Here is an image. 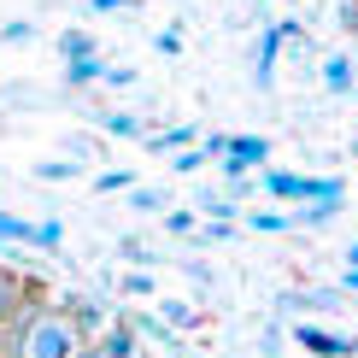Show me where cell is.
Segmentation results:
<instances>
[{
	"label": "cell",
	"instance_id": "8fae6325",
	"mask_svg": "<svg viewBox=\"0 0 358 358\" xmlns=\"http://www.w3.org/2000/svg\"><path fill=\"white\" fill-rule=\"evenodd\" d=\"M294 229H329V223L341 217V200H306L300 212H288Z\"/></svg>",
	"mask_w": 358,
	"mask_h": 358
},
{
	"label": "cell",
	"instance_id": "cb8c5ba5",
	"mask_svg": "<svg viewBox=\"0 0 358 358\" xmlns=\"http://www.w3.org/2000/svg\"><path fill=\"white\" fill-rule=\"evenodd\" d=\"M129 206H136V212H165V194H159V188H129Z\"/></svg>",
	"mask_w": 358,
	"mask_h": 358
},
{
	"label": "cell",
	"instance_id": "e0dca14e",
	"mask_svg": "<svg viewBox=\"0 0 358 358\" xmlns=\"http://www.w3.org/2000/svg\"><path fill=\"white\" fill-rule=\"evenodd\" d=\"M29 247H41V252L65 247V223H59V217H48V223H36V229H29Z\"/></svg>",
	"mask_w": 358,
	"mask_h": 358
},
{
	"label": "cell",
	"instance_id": "1f68e13d",
	"mask_svg": "<svg viewBox=\"0 0 358 358\" xmlns=\"http://www.w3.org/2000/svg\"><path fill=\"white\" fill-rule=\"evenodd\" d=\"M200 153H206V159H223V153H229V136H206Z\"/></svg>",
	"mask_w": 358,
	"mask_h": 358
},
{
	"label": "cell",
	"instance_id": "ac0fdd59",
	"mask_svg": "<svg viewBox=\"0 0 358 358\" xmlns=\"http://www.w3.org/2000/svg\"><path fill=\"white\" fill-rule=\"evenodd\" d=\"M59 53H65V59H88V53H100V48H94L88 29H65V36H59Z\"/></svg>",
	"mask_w": 358,
	"mask_h": 358
},
{
	"label": "cell",
	"instance_id": "ab89813d",
	"mask_svg": "<svg viewBox=\"0 0 358 358\" xmlns=\"http://www.w3.org/2000/svg\"><path fill=\"white\" fill-rule=\"evenodd\" d=\"M352 159H358V141H352Z\"/></svg>",
	"mask_w": 358,
	"mask_h": 358
},
{
	"label": "cell",
	"instance_id": "4316f807",
	"mask_svg": "<svg viewBox=\"0 0 358 358\" xmlns=\"http://www.w3.org/2000/svg\"><path fill=\"white\" fill-rule=\"evenodd\" d=\"M0 41H12V48H18V41H36V24H29V18H12V24H0Z\"/></svg>",
	"mask_w": 358,
	"mask_h": 358
},
{
	"label": "cell",
	"instance_id": "4fadbf2b",
	"mask_svg": "<svg viewBox=\"0 0 358 358\" xmlns=\"http://www.w3.org/2000/svg\"><path fill=\"white\" fill-rule=\"evenodd\" d=\"M100 77H106V59H100V53L65 59V83H71V88H88V83H100Z\"/></svg>",
	"mask_w": 358,
	"mask_h": 358
},
{
	"label": "cell",
	"instance_id": "52a82bcc",
	"mask_svg": "<svg viewBox=\"0 0 358 358\" xmlns=\"http://www.w3.org/2000/svg\"><path fill=\"white\" fill-rule=\"evenodd\" d=\"M288 48V41H282V29L276 24H264V36H259V59H252V83L259 88H271L276 83V53Z\"/></svg>",
	"mask_w": 358,
	"mask_h": 358
},
{
	"label": "cell",
	"instance_id": "484cf974",
	"mask_svg": "<svg viewBox=\"0 0 358 358\" xmlns=\"http://www.w3.org/2000/svg\"><path fill=\"white\" fill-rule=\"evenodd\" d=\"M171 171H176V176H194V171H206V153H200V147H182V153L171 159Z\"/></svg>",
	"mask_w": 358,
	"mask_h": 358
},
{
	"label": "cell",
	"instance_id": "44dd1931",
	"mask_svg": "<svg viewBox=\"0 0 358 358\" xmlns=\"http://www.w3.org/2000/svg\"><path fill=\"white\" fill-rule=\"evenodd\" d=\"M77 171H83L77 159H41V165H36V176H41V182H71Z\"/></svg>",
	"mask_w": 358,
	"mask_h": 358
},
{
	"label": "cell",
	"instance_id": "9a60e30c",
	"mask_svg": "<svg viewBox=\"0 0 358 358\" xmlns=\"http://www.w3.org/2000/svg\"><path fill=\"white\" fill-rule=\"evenodd\" d=\"M159 317L171 329H200V306H188V300H159Z\"/></svg>",
	"mask_w": 358,
	"mask_h": 358
},
{
	"label": "cell",
	"instance_id": "74e56055",
	"mask_svg": "<svg viewBox=\"0 0 358 358\" xmlns=\"http://www.w3.org/2000/svg\"><path fill=\"white\" fill-rule=\"evenodd\" d=\"M347 264H358V241H347Z\"/></svg>",
	"mask_w": 358,
	"mask_h": 358
},
{
	"label": "cell",
	"instance_id": "30bf717a",
	"mask_svg": "<svg viewBox=\"0 0 358 358\" xmlns=\"http://www.w3.org/2000/svg\"><path fill=\"white\" fill-rule=\"evenodd\" d=\"M323 88H329V94H352V88H358V65H352L347 53L323 59Z\"/></svg>",
	"mask_w": 358,
	"mask_h": 358
},
{
	"label": "cell",
	"instance_id": "4dcf8cb0",
	"mask_svg": "<svg viewBox=\"0 0 358 358\" xmlns=\"http://www.w3.org/2000/svg\"><path fill=\"white\" fill-rule=\"evenodd\" d=\"M100 83H112V88H129V83H136V71H129V65H106V77H100Z\"/></svg>",
	"mask_w": 358,
	"mask_h": 358
},
{
	"label": "cell",
	"instance_id": "6da1fadb",
	"mask_svg": "<svg viewBox=\"0 0 358 358\" xmlns=\"http://www.w3.org/2000/svg\"><path fill=\"white\" fill-rule=\"evenodd\" d=\"M259 188L271 194V200H347V182L341 176H306V171H264Z\"/></svg>",
	"mask_w": 358,
	"mask_h": 358
},
{
	"label": "cell",
	"instance_id": "f35d334b",
	"mask_svg": "<svg viewBox=\"0 0 358 358\" xmlns=\"http://www.w3.org/2000/svg\"><path fill=\"white\" fill-rule=\"evenodd\" d=\"M347 341H352V358H358V335H347Z\"/></svg>",
	"mask_w": 358,
	"mask_h": 358
},
{
	"label": "cell",
	"instance_id": "8d00e7d4",
	"mask_svg": "<svg viewBox=\"0 0 358 358\" xmlns=\"http://www.w3.org/2000/svg\"><path fill=\"white\" fill-rule=\"evenodd\" d=\"M341 294H358V264H347V271H341Z\"/></svg>",
	"mask_w": 358,
	"mask_h": 358
},
{
	"label": "cell",
	"instance_id": "7a4b0ae2",
	"mask_svg": "<svg viewBox=\"0 0 358 358\" xmlns=\"http://www.w3.org/2000/svg\"><path fill=\"white\" fill-rule=\"evenodd\" d=\"M83 352V335L65 323V311H41L29 323V341H24V358H77Z\"/></svg>",
	"mask_w": 358,
	"mask_h": 358
},
{
	"label": "cell",
	"instance_id": "e575fe53",
	"mask_svg": "<svg viewBox=\"0 0 358 358\" xmlns=\"http://www.w3.org/2000/svg\"><path fill=\"white\" fill-rule=\"evenodd\" d=\"M264 358H282V329H264Z\"/></svg>",
	"mask_w": 358,
	"mask_h": 358
},
{
	"label": "cell",
	"instance_id": "9c48e42d",
	"mask_svg": "<svg viewBox=\"0 0 358 358\" xmlns=\"http://www.w3.org/2000/svg\"><path fill=\"white\" fill-rule=\"evenodd\" d=\"M147 153H182V147H194V124H171V129H147Z\"/></svg>",
	"mask_w": 358,
	"mask_h": 358
},
{
	"label": "cell",
	"instance_id": "d6986e66",
	"mask_svg": "<svg viewBox=\"0 0 358 358\" xmlns=\"http://www.w3.org/2000/svg\"><path fill=\"white\" fill-rule=\"evenodd\" d=\"M247 223H252L259 235H288V229H294L288 212H247Z\"/></svg>",
	"mask_w": 358,
	"mask_h": 358
},
{
	"label": "cell",
	"instance_id": "7402d4cb",
	"mask_svg": "<svg viewBox=\"0 0 358 358\" xmlns=\"http://www.w3.org/2000/svg\"><path fill=\"white\" fill-rule=\"evenodd\" d=\"M194 235H200V247H223V241L235 235V223H223V217H206V223H200Z\"/></svg>",
	"mask_w": 358,
	"mask_h": 358
},
{
	"label": "cell",
	"instance_id": "f546056e",
	"mask_svg": "<svg viewBox=\"0 0 358 358\" xmlns=\"http://www.w3.org/2000/svg\"><path fill=\"white\" fill-rule=\"evenodd\" d=\"M153 48L165 53V59H176V53H182V36H176V29H159V36H153Z\"/></svg>",
	"mask_w": 358,
	"mask_h": 358
},
{
	"label": "cell",
	"instance_id": "836d02e7",
	"mask_svg": "<svg viewBox=\"0 0 358 358\" xmlns=\"http://www.w3.org/2000/svg\"><path fill=\"white\" fill-rule=\"evenodd\" d=\"M182 271H188L194 282H206V288H212V264H200V259H188V264H182Z\"/></svg>",
	"mask_w": 358,
	"mask_h": 358
},
{
	"label": "cell",
	"instance_id": "f1b7e54d",
	"mask_svg": "<svg viewBox=\"0 0 358 358\" xmlns=\"http://www.w3.org/2000/svg\"><path fill=\"white\" fill-rule=\"evenodd\" d=\"M165 229L171 235H194V229H200V217H194V212H165Z\"/></svg>",
	"mask_w": 358,
	"mask_h": 358
},
{
	"label": "cell",
	"instance_id": "ffe728a7",
	"mask_svg": "<svg viewBox=\"0 0 358 358\" xmlns=\"http://www.w3.org/2000/svg\"><path fill=\"white\" fill-rule=\"evenodd\" d=\"M194 212H206V217H223V223H235V212H241V206H235L229 194H200V206H194Z\"/></svg>",
	"mask_w": 358,
	"mask_h": 358
},
{
	"label": "cell",
	"instance_id": "8992f818",
	"mask_svg": "<svg viewBox=\"0 0 358 358\" xmlns=\"http://www.w3.org/2000/svg\"><path fill=\"white\" fill-rule=\"evenodd\" d=\"M347 294L341 288H288L282 294V311H341Z\"/></svg>",
	"mask_w": 358,
	"mask_h": 358
},
{
	"label": "cell",
	"instance_id": "5bb4252c",
	"mask_svg": "<svg viewBox=\"0 0 358 358\" xmlns=\"http://www.w3.org/2000/svg\"><path fill=\"white\" fill-rule=\"evenodd\" d=\"M100 129L117 136V141H141V136H147V124H141L136 112H100Z\"/></svg>",
	"mask_w": 358,
	"mask_h": 358
},
{
	"label": "cell",
	"instance_id": "ba28073f",
	"mask_svg": "<svg viewBox=\"0 0 358 358\" xmlns=\"http://www.w3.org/2000/svg\"><path fill=\"white\" fill-rule=\"evenodd\" d=\"M36 282H29L24 271H0V317H12V311H18L24 300H36Z\"/></svg>",
	"mask_w": 358,
	"mask_h": 358
},
{
	"label": "cell",
	"instance_id": "603a6c76",
	"mask_svg": "<svg viewBox=\"0 0 358 358\" xmlns=\"http://www.w3.org/2000/svg\"><path fill=\"white\" fill-rule=\"evenodd\" d=\"M94 188H100V194H129V188H136V176H129V171H100Z\"/></svg>",
	"mask_w": 358,
	"mask_h": 358
},
{
	"label": "cell",
	"instance_id": "3957f363",
	"mask_svg": "<svg viewBox=\"0 0 358 358\" xmlns=\"http://www.w3.org/2000/svg\"><path fill=\"white\" fill-rule=\"evenodd\" d=\"M294 347L311 358H352V341L335 329H317V323H294Z\"/></svg>",
	"mask_w": 358,
	"mask_h": 358
},
{
	"label": "cell",
	"instance_id": "d6a6232c",
	"mask_svg": "<svg viewBox=\"0 0 358 358\" xmlns=\"http://www.w3.org/2000/svg\"><path fill=\"white\" fill-rule=\"evenodd\" d=\"M341 29H352V36H358V0H341Z\"/></svg>",
	"mask_w": 358,
	"mask_h": 358
},
{
	"label": "cell",
	"instance_id": "2e32d148",
	"mask_svg": "<svg viewBox=\"0 0 358 358\" xmlns=\"http://www.w3.org/2000/svg\"><path fill=\"white\" fill-rule=\"evenodd\" d=\"M117 252H124V259H129V264H136V271H153V264H159V252H153V247H147V241H141V235H117Z\"/></svg>",
	"mask_w": 358,
	"mask_h": 358
},
{
	"label": "cell",
	"instance_id": "83f0119b",
	"mask_svg": "<svg viewBox=\"0 0 358 358\" xmlns=\"http://www.w3.org/2000/svg\"><path fill=\"white\" fill-rule=\"evenodd\" d=\"M153 288H159V282H153V271H129V276H124V294H136V300H147Z\"/></svg>",
	"mask_w": 358,
	"mask_h": 358
},
{
	"label": "cell",
	"instance_id": "5b68a950",
	"mask_svg": "<svg viewBox=\"0 0 358 358\" xmlns=\"http://www.w3.org/2000/svg\"><path fill=\"white\" fill-rule=\"evenodd\" d=\"M59 311H65V323H71V329H77L83 341H94L100 329H106V311H100V300H83V294H65V306H59Z\"/></svg>",
	"mask_w": 358,
	"mask_h": 358
},
{
	"label": "cell",
	"instance_id": "d590c367",
	"mask_svg": "<svg viewBox=\"0 0 358 358\" xmlns=\"http://www.w3.org/2000/svg\"><path fill=\"white\" fill-rule=\"evenodd\" d=\"M129 0H88V12H100V18H106V12H124Z\"/></svg>",
	"mask_w": 358,
	"mask_h": 358
},
{
	"label": "cell",
	"instance_id": "277c9868",
	"mask_svg": "<svg viewBox=\"0 0 358 358\" xmlns=\"http://www.w3.org/2000/svg\"><path fill=\"white\" fill-rule=\"evenodd\" d=\"M94 352H100V358H141V335H136V323H129V317L106 323V329L94 335Z\"/></svg>",
	"mask_w": 358,
	"mask_h": 358
},
{
	"label": "cell",
	"instance_id": "7c38bea8",
	"mask_svg": "<svg viewBox=\"0 0 358 358\" xmlns=\"http://www.w3.org/2000/svg\"><path fill=\"white\" fill-rule=\"evenodd\" d=\"M229 159H241L247 171H259L264 159H271V141L264 136H229Z\"/></svg>",
	"mask_w": 358,
	"mask_h": 358
},
{
	"label": "cell",
	"instance_id": "d4e9b609",
	"mask_svg": "<svg viewBox=\"0 0 358 358\" xmlns=\"http://www.w3.org/2000/svg\"><path fill=\"white\" fill-rule=\"evenodd\" d=\"M29 229H36V223H24V217L0 212V241H24V247H29Z\"/></svg>",
	"mask_w": 358,
	"mask_h": 358
}]
</instances>
